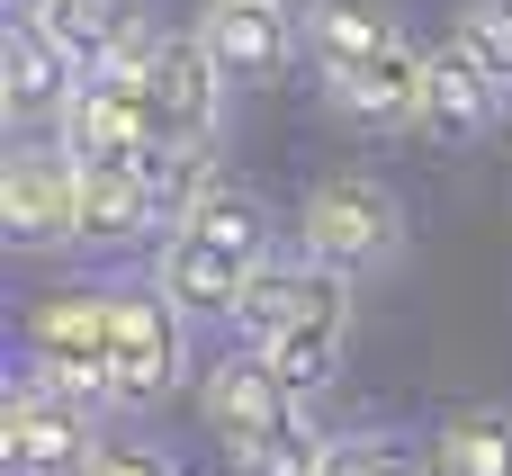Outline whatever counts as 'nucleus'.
<instances>
[{
    "label": "nucleus",
    "mask_w": 512,
    "mask_h": 476,
    "mask_svg": "<svg viewBox=\"0 0 512 476\" xmlns=\"http://www.w3.org/2000/svg\"><path fill=\"white\" fill-rule=\"evenodd\" d=\"M18 9H36V0H18Z\"/></svg>",
    "instance_id": "nucleus-25"
},
{
    "label": "nucleus",
    "mask_w": 512,
    "mask_h": 476,
    "mask_svg": "<svg viewBox=\"0 0 512 476\" xmlns=\"http://www.w3.org/2000/svg\"><path fill=\"white\" fill-rule=\"evenodd\" d=\"M81 63L45 36V18L36 9H9V27H0V117L27 135V126H63L72 117V99H81Z\"/></svg>",
    "instance_id": "nucleus-9"
},
{
    "label": "nucleus",
    "mask_w": 512,
    "mask_h": 476,
    "mask_svg": "<svg viewBox=\"0 0 512 476\" xmlns=\"http://www.w3.org/2000/svg\"><path fill=\"white\" fill-rule=\"evenodd\" d=\"M450 45H459V54H477V63H486V72L512 90V0H468Z\"/></svg>",
    "instance_id": "nucleus-22"
},
{
    "label": "nucleus",
    "mask_w": 512,
    "mask_h": 476,
    "mask_svg": "<svg viewBox=\"0 0 512 476\" xmlns=\"http://www.w3.org/2000/svg\"><path fill=\"white\" fill-rule=\"evenodd\" d=\"M324 450H333V432H315V414H306L288 441H270L261 459H243V476H324Z\"/></svg>",
    "instance_id": "nucleus-24"
},
{
    "label": "nucleus",
    "mask_w": 512,
    "mask_h": 476,
    "mask_svg": "<svg viewBox=\"0 0 512 476\" xmlns=\"http://www.w3.org/2000/svg\"><path fill=\"white\" fill-rule=\"evenodd\" d=\"M180 234H198V243L225 252L234 270H270V261H279V216H270V198L243 189V180H225V171L198 189V207L180 216Z\"/></svg>",
    "instance_id": "nucleus-15"
},
{
    "label": "nucleus",
    "mask_w": 512,
    "mask_h": 476,
    "mask_svg": "<svg viewBox=\"0 0 512 476\" xmlns=\"http://www.w3.org/2000/svg\"><path fill=\"white\" fill-rule=\"evenodd\" d=\"M0 234L9 252H63L81 243V162L63 144H9L0 162Z\"/></svg>",
    "instance_id": "nucleus-5"
},
{
    "label": "nucleus",
    "mask_w": 512,
    "mask_h": 476,
    "mask_svg": "<svg viewBox=\"0 0 512 476\" xmlns=\"http://www.w3.org/2000/svg\"><path fill=\"white\" fill-rule=\"evenodd\" d=\"M189 378V315L162 297V279H117L108 288V396L117 414L162 405Z\"/></svg>",
    "instance_id": "nucleus-2"
},
{
    "label": "nucleus",
    "mask_w": 512,
    "mask_h": 476,
    "mask_svg": "<svg viewBox=\"0 0 512 476\" xmlns=\"http://www.w3.org/2000/svg\"><path fill=\"white\" fill-rule=\"evenodd\" d=\"M270 9H288V0H270Z\"/></svg>",
    "instance_id": "nucleus-26"
},
{
    "label": "nucleus",
    "mask_w": 512,
    "mask_h": 476,
    "mask_svg": "<svg viewBox=\"0 0 512 476\" xmlns=\"http://www.w3.org/2000/svg\"><path fill=\"white\" fill-rule=\"evenodd\" d=\"M396 45H405V27H396V9H378V0H315V9H306V63H315L324 81H342V72L396 54Z\"/></svg>",
    "instance_id": "nucleus-17"
},
{
    "label": "nucleus",
    "mask_w": 512,
    "mask_h": 476,
    "mask_svg": "<svg viewBox=\"0 0 512 476\" xmlns=\"http://www.w3.org/2000/svg\"><path fill=\"white\" fill-rule=\"evenodd\" d=\"M342 351H351V315H333V324H297V333L261 342V360L288 378V396H297V405H315V396L342 378Z\"/></svg>",
    "instance_id": "nucleus-20"
},
{
    "label": "nucleus",
    "mask_w": 512,
    "mask_h": 476,
    "mask_svg": "<svg viewBox=\"0 0 512 476\" xmlns=\"http://www.w3.org/2000/svg\"><path fill=\"white\" fill-rule=\"evenodd\" d=\"M432 476H512V405H459V414H441Z\"/></svg>",
    "instance_id": "nucleus-19"
},
{
    "label": "nucleus",
    "mask_w": 512,
    "mask_h": 476,
    "mask_svg": "<svg viewBox=\"0 0 512 476\" xmlns=\"http://www.w3.org/2000/svg\"><path fill=\"white\" fill-rule=\"evenodd\" d=\"M495 126H504V81H495L477 54L432 45V81H423L414 135H432V153H468V144H486Z\"/></svg>",
    "instance_id": "nucleus-12"
},
{
    "label": "nucleus",
    "mask_w": 512,
    "mask_h": 476,
    "mask_svg": "<svg viewBox=\"0 0 512 476\" xmlns=\"http://www.w3.org/2000/svg\"><path fill=\"white\" fill-rule=\"evenodd\" d=\"M198 45L216 54V72L234 90H270V81H288V63H306V18H288L270 0H207Z\"/></svg>",
    "instance_id": "nucleus-8"
},
{
    "label": "nucleus",
    "mask_w": 512,
    "mask_h": 476,
    "mask_svg": "<svg viewBox=\"0 0 512 476\" xmlns=\"http://www.w3.org/2000/svg\"><path fill=\"white\" fill-rule=\"evenodd\" d=\"M90 450H99L90 405L54 396L45 378H18L0 396V459L18 476H90Z\"/></svg>",
    "instance_id": "nucleus-7"
},
{
    "label": "nucleus",
    "mask_w": 512,
    "mask_h": 476,
    "mask_svg": "<svg viewBox=\"0 0 512 476\" xmlns=\"http://www.w3.org/2000/svg\"><path fill=\"white\" fill-rule=\"evenodd\" d=\"M54 144L90 171V162H162L171 153V126H162V108H153V81L144 72H90L81 81V99H72V117L54 126Z\"/></svg>",
    "instance_id": "nucleus-4"
},
{
    "label": "nucleus",
    "mask_w": 512,
    "mask_h": 476,
    "mask_svg": "<svg viewBox=\"0 0 512 476\" xmlns=\"http://www.w3.org/2000/svg\"><path fill=\"white\" fill-rule=\"evenodd\" d=\"M153 171L144 162H90L81 171V243H144V234L171 243V216H162V180Z\"/></svg>",
    "instance_id": "nucleus-14"
},
{
    "label": "nucleus",
    "mask_w": 512,
    "mask_h": 476,
    "mask_svg": "<svg viewBox=\"0 0 512 476\" xmlns=\"http://www.w3.org/2000/svg\"><path fill=\"white\" fill-rule=\"evenodd\" d=\"M423 81H432V54H423V45H396V54H378V63L324 81V108H333L342 126H360V135H396V126L423 117Z\"/></svg>",
    "instance_id": "nucleus-13"
},
{
    "label": "nucleus",
    "mask_w": 512,
    "mask_h": 476,
    "mask_svg": "<svg viewBox=\"0 0 512 476\" xmlns=\"http://www.w3.org/2000/svg\"><path fill=\"white\" fill-rule=\"evenodd\" d=\"M333 315H351V279H333V270L306 261V252H279L270 270H252L234 333H243V351H261V342H279V333H297V324H333Z\"/></svg>",
    "instance_id": "nucleus-11"
},
{
    "label": "nucleus",
    "mask_w": 512,
    "mask_h": 476,
    "mask_svg": "<svg viewBox=\"0 0 512 476\" xmlns=\"http://www.w3.org/2000/svg\"><path fill=\"white\" fill-rule=\"evenodd\" d=\"M153 108H162V126H171V153H216V135H225V72H216V54L198 45V27H171L162 36V54H153Z\"/></svg>",
    "instance_id": "nucleus-10"
},
{
    "label": "nucleus",
    "mask_w": 512,
    "mask_h": 476,
    "mask_svg": "<svg viewBox=\"0 0 512 476\" xmlns=\"http://www.w3.org/2000/svg\"><path fill=\"white\" fill-rule=\"evenodd\" d=\"M36 18H45V36H54L81 72H99L153 9H144V0H36Z\"/></svg>",
    "instance_id": "nucleus-18"
},
{
    "label": "nucleus",
    "mask_w": 512,
    "mask_h": 476,
    "mask_svg": "<svg viewBox=\"0 0 512 476\" xmlns=\"http://www.w3.org/2000/svg\"><path fill=\"white\" fill-rule=\"evenodd\" d=\"M90 476H180V459H171L162 441H144V432H99Z\"/></svg>",
    "instance_id": "nucleus-23"
},
{
    "label": "nucleus",
    "mask_w": 512,
    "mask_h": 476,
    "mask_svg": "<svg viewBox=\"0 0 512 476\" xmlns=\"http://www.w3.org/2000/svg\"><path fill=\"white\" fill-rule=\"evenodd\" d=\"M198 414H207V432L234 450V468L261 459L270 441H288V432L306 423V405L288 396V378H279L261 351H225V360L198 378Z\"/></svg>",
    "instance_id": "nucleus-6"
},
{
    "label": "nucleus",
    "mask_w": 512,
    "mask_h": 476,
    "mask_svg": "<svg viewBox=\"0 0 512 476\" xmlns=\"http://www.w3.org/2000/svg\"><path fill=\"white\" fill-rule=\"evenodd\" d=\"M297 252L360 288V279H378V270L405 261V198L378 171H324L297 198Z\"/></svg>",
    "instance_id": "nucleus-1"
},
{
    "label": "nucleus",
    "mask_w": 512,
    "mask_h": 476,
    "mask_svg": "<svg viewBox=\"0 0 512 476\" xmlns=\"http://www.w3.org/2000/svg\"><path fill=\"white\" fill-rule=\"evenodd\" d=\"M324 476H432V459L405 432H333Z\"/></svg>",
    "instance_id": "nucleus-21"
},
{
    "label": "nucleus",
    "mask_w": 512,
    "mask_h": 476,
    "mask_svg": "<svg viewBox=\"0 0 512 476\" xmlns=\"http://www.w3.org/2000/svg\"><path fill=\"white\" fill-rule=\"evenodd\" d=\"M153 279H162V297H171L189 324H234V315H243V288H252V270H234V261L207 252L198 234H171V243L153 252Z\"/></svg>",
    "instance_id": "nucleus-16"
},
{
    "label": "nucleus",
    "mask_w": 512,
    "mask_h": 476,
    "mask_svg": "<svg viewBox=\"0 0 512 476\" xmlns=\"http://www.w3.org/2000/svg\"><path fill=\"white\" fill-rule=\"evenodd\" d=\"M9 476H18V468H9Z\"/></svg>",
    "instance_id": "nucleus-27"
},
{
    "label": "nucleus",
    "mask_w": 512,
    "mask_h": 476,
    "mask_svg": "<svg viewBox=\"0 0 512 476\" xmlns=\"http://www.w3.org/2000/svg\"><path fill=\"white\" fill-rule=\"evenodd\" d=\"M27 378H45L72 405H117L108 396V288H45L27 306Z\"/></svg>",
    "instance_id": "nucleus-3"
}]
</instances>
